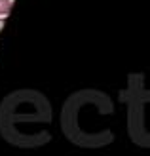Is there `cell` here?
Here are the masks:
<instances>
[{
  "mask_svg": "<svg viewBox=\"0 0 150 156\" xmlns=\"http://www.w3.org/2000/svg\"><path fill=\"white\" fill-rule=\"evenodd\" d=\"M51 105L36 90H17L0 103V135L19 149H34L50 143Z\"/></svg>",
  "mask_w": 150,
  "mask_h": 156,
  "instance_id": "cell-1",
  "label": "cell"
},
{
  "mask_svg": "<svg viewBox=\"0 0 150 156\" xmlns=\"http://www.w3.org/2000/svg\"><path fill=\"white\" fill-rule=\"evenodd\" d=\"M114 101L105 91L80 90L63 105L61 129L70 143L84 149H99L114 141L105 118L112 116Z\"/></svg>",
  "mask_w": 150,
  "mask_h": 156,
  "instance_id": "cell-2",
  "label": "cell"
},
{
  "mask_svg": "<svg viewBox=\"0 0 150 156\" xmlns=\"http://www.w3.org/2000/svg\"><path fill=\"white\" fill-rule=\"evenodd\" d=\"M122 101H127L129 105V135L133 143L139 147H148V131L145 129V101L148 99L145 86H143V74L129 76V90L122 91Z\"/></svg>",
  "mask_w": 150,
  "mask_h": 156,
  "instance_id": "cell-3",
  "label": "cell"
},
{
  "mask_svg": "<svg viewBox=\"0 0 150 156\" xmlns=\"http://www.w3.org/2000/svg\"><path fill=\"white\" fill-rule=\"evenodd\" d=\"M12 12V0H0V15H6Z\"/></svg>",
  "mask_w": 150,
  "mask_h": 156,
  "instance_id": "cell-4",
  "label": "cell"
}]
</instances>
